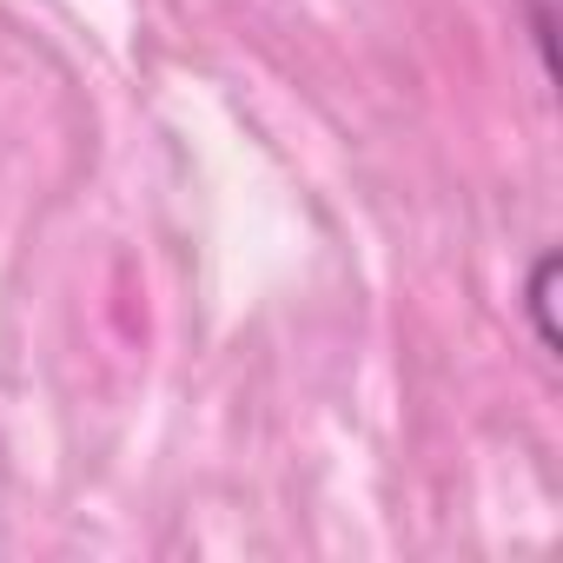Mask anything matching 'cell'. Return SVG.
<instances>
[{"label": "cell", "instance_id": "obj_1", "mask_svg": "<svg viewBox=\"0 0 563 563\" xmlns=\"http://www.w3.org/2000/svg\"><path fill=\"white\" fill-rule=\"evenodd\" d=\"M556 272H563V252H543L530 265V286H523V306H530V325H537V345L556 352Z\"/></svg>", "mask_w": 563, "mask_h": 563}, {"label": "cell", "instance_id": "obj_2", "mask_svg": "<svg viewBox=\"0 0 563 563\" xmlns=\"http://www.w3.org/2000/svg\"><path fill=\"white\" fill-rule=\"evenodd\" d=\"M530 34L543 47V67L556 74V0H530Z\"/></svg>", "mask_w": 563, "mask_h": 563}]
</instances>
